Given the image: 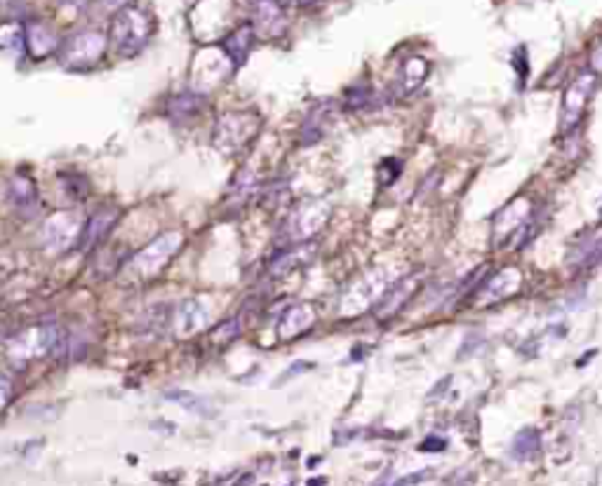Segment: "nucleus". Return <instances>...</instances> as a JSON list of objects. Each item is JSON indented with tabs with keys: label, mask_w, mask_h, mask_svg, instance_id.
Wrapping results in <instances>:
<instances>
[{
	"label": "nucleus",
	"mask_w": 602,
	"mask_h": 486,
	"mask_svg": "<svg viewBox=\"0 0 602 486\" xmlns=\"http://www.w3.org/2000/svg\"><path fill=\"white\" fill-rule=\"evenodd\" d=\"M200 108H203V96L198 95H181L175 96V101H172V116L175 117L196 116Z\"/></svg>",
	"instance_id": "a878e982"
},
{
	"label": "nucleus",
	"mask_w": 602,
	"mask_h": 486,
	"mask_svg": "<svg viewBox=\"0 0 602 486\" xmlns=\"http://www.w3.org/2000/svg\"><path fill=\"white\" fill-rule=\"evenodd\" d=\"M83 228L85 218L74 209H64V212L47 217V221L43 224V233H40V242H43L47 252L66 254L76 245H80Z\"/></svg>",
	"instance_id": "0eeeda50"
},
{
	"label": "nucleus",
	"mask_w": 602,
	"mask_h": 486,
	"mask_svg": "<svg viewBox=\"0 0 602 486\" xmlns=\"http://www.w3.org/2000/svg\"><path fill=\"white\" fill-rule=\"evenodd\" d=\"M62 343V331L55 324H40V327H28L22 334H17L7 343V359L15 367L34 362V359L46 358L50 352H56Z\"/></svg>",
	"instance_id": "20e7f679"
},
{
	"label": "nucleus",
	"mask_w": 602,
	"mask_h": 486,
	"mask_svg": "<svg viewBox=\"0 0 602 486\" xmlns=\"http://www.w3.org/2000/svg\"><path fill=\"white\" fill-rule=\"evenodd\" d=\"M520 285H523V275L518 268H504L490 279H485L483 289H478V306H490V303L511 299L513 294H518Z\"/></svg>",
	"instance_id": "ddd939ff"
},
{
	"label": "nucleus",
	"mask_w": 602,
	"mask_h": 486,
	"mask_svg": "<svg viewBox=\"0 0 602 486\" xmlns=\"http://www.w3.org/2000/svg\"><path fill=\"white\" fill-rule=\"evenodd\" d=\"M532 217V202L527 197H518L513 200L511 205L501 209L495 218V242L496 245L506 247L511 242V238L523 228L525 224Z\"/></svg>",
	"instance_id": "9b49d317"
},
{
	"label": "nucleus",
	"mask_w": 602,
	"mask_h": 486,
	"mask_svg": "<svg viewBox=\"0 0 602 486\" xmlns=\"http://www.w3.org/2000/svg\"><path fill=\"white\" fill-rule=\"evenodd\" d=\"M128 3H130V0H102V5L107 7L108 12L123 10V7H128Z\"/></svg>",
	"instance_id": "7c9ffc66"
},
{
	"label": "nucleus",
	"mask_w": 602,
	"mask_h": 486,
	"mask_svg": "<svg viewBox=\"0 0 602 486\" xmlns=\"http://www.w3.org/2000/svg\"><path fill=\"white\" fill-rule=\"evenodd\" d=\"M254 46V26L252 24H242L233 34L226 35L224 40V52L233 64H242L248 59L250 50Z\"/></svg>",
	"instance_id": "6ab92c4d"
},
{
	"label": "nucleus",
	"mask_w": 602,
	"mask_h": 486,
	"mask_svg": "<svg viewBox=\"0 0 602 486\" xmlns=\"http://www.w3.org/2000/svg\"><path fill=\"white\" fill-rule=\"evenodd\" d=\"M181 242H184V238H181V233H177V230H168V233L158 235L156 240L148 242L144 249L132 254L130 263H128V270L139 279L156 278V275L165 268V263L179 252Z\"/></svg>",
	"instance_id": "423d86ee"
},
{
	"label": "nucleus",
	"mask_w": 602,
	"mask_h": 486,
	"mask_svg": "<svg viewBox=\"0 0 602 486\" xmlns=\"http://www.w3.org/2000/svg\"><path fill=\"white\" fill-rule=\"evenodd\" d=\"M252 15L254 34L260 31L266 38H278L288 28L285 7L281 5V0H252Z\"/></svg>",
	"instance_id": "4468645a"
},
{
	"label": "nucleus",
	"mask_w": 602,
	"mask_h": 486,
	"mask_svg": "<svg viewBox=\"0 0 602 486\" xmlns=\"http://www.w3.org/2000/svg\"><path fill=\"white\" fill-rule=\"evenodd\" d=\"M330 104H318L315 111L306 117L304 127H301V141L304 144H315L321 141L325 135V123H327V111H330Z\"/></svg>",
	"instance_id": "412c9836"
},
{
	"label": "nucleus",
	"mask_w": 602,
	"mask_h": 486,
	"mask_svg": "<svg viewBox=\"0 0 602 486\" xmlns=\"http://www.w3.org/2000/svg\"><path fill=\"white\" fill-rule=\"evenodd\" d=\"M209 306L203 299H186L177 306L175 315H172V327H175L177 336L186 339V336H193L198 331H203L209 324Z\"/></svg>",
	"instance_id": "f8f14e48"
},
{
	"label": "nucleus",
	"mask_w": 602,
	"mask_h": 486,
	"mask_svg": "<svg viewBox=\"0 0 602 486\" xmlns=\"http://www.w3.org/2000/svg\"><path fill=\"white\" fill-rule=\"evenodd\" d=\"M313 254H315L313 245H299V247H290V249H282V252L278 254L276 261L270 263V275L281 278V275H288L290 270L301 268V266H306V263L313 258Z\"/></svg>",
	"instance_id": "a211bd4d"
},
{
	"label": "nucleus",
	"mask_w": 602,
	"mask_h": 486,
	"mask_svg": "<svg viewBox=\"0 0 602 486\" xmlns=\"http://www.w3.org/2000/svg\"><path fill=\"white\" fill-rule=\"evenodd\" d=\"M602 261V235L596 238H588V240L581 242L579 247H575V252L569 254V263L575 266H596Z\"/></svg>",
	"instance_id": "4be33fe9"
},
{
	"label": "nucleus",
	"mask_w": 602,
	"mask_h": 486,
	"mask_svg": "<svg viewBox=\"0 0 602 486\" xmlns=\"http://www.w3.org/2000/svg\"><path fill=\"white\" fill-rule=\"evenodd\" d=\"M315 319H318V315H315V308L311 303H297V306L288 308L281 322H278V339L292 341L297 336L306 334L315 324Z\"/></svg>",
	"instance_id": "dca6fc26"
},
{
	"label": "nucleus",
	"mask_w": 602,
	"mask_h": 486,
	"mask_svg": "<svg viewBox=\"0 0 602 486\" xmlns=\"http://www.w3.org/2000/svg\"><path fill=\"white\" fill-rule=\"evenodd\" d=\"M480 341H483V336H480V334H468L466 341H464V348L459 350V358H468L473 348H478Z\"/></svg>",
	"instance_id": "c85d7f7f"
},
{
	"label": "nucleus",
	"mask_w": 602,
	"mask_h": 486,
	"mask_svg": "<svg viewBox=\"0 0 602 486\" xmlns=\"http://www.w3.org/2000/svg\"><path fill=\"white\" fill-rule=\"evenodd\" d=\"M118 218L120 212L116 208H102L99 212H95V217H92L90 221H85L83 238H80V249L92 252L95 247L102 245L108 235H111L113 226L118 224Z\"/></svg>",
	"instance_id": "2eb2a0df"
},
{
	"label": "nucleus",
	"mask_w": 602,
	"mask_h": 486,
	"mask_svg": "<svg viewBox=\"0 0 602 486\" xmlns=\"http://www.w3.org/2000/svg\"><path fill=\"white\" fill-rule=\"evenodd\" d=\"M107 43L108 40L99 31H80V34L64 40L56 50V56H59V64L68 71H87L102 62Z\"/></svg>",
	"instance_id": "39448f33"
},
{
	"label": "nucleus",
	"mask_w": 602,
	"mask_h": 486,
	"mask_svg": "<svg viewBox=\"0 0 602 486\" xmlns=\"http://www.w3.org/2000/svg\"><path fill=\"white\" fill-rule=\"evenodd\" d=\"M372 99V92L367 85H358V87H351L349 90V108H362L367 106Z\"/></svg>",
	"instance_id": "bb28decb"
},
{
	"label": "nucleus",
	"mask_w": 602,
	"mask_h": 486,
	"mask_svg": "<svg viewBox=\"0 0 602 486\" xmlns=\"http://www.w3.org/2000/svg\"><path fill=\"white\" fill-rule=\"evenodd\" d=\"M593 90H596V73L586 71L581 73L575 83L569 85L563 99V129H572L584 116L588 99H591Z\"/></svg>",
	"instance_id": "1a4fd4ad"
},
{
	"label": "nucleus",
	"mask_w": 602,
	"mask_h": 486,
	"mask_svg": "<svg viewBox=\"0 0 602 486\" xmlns=\"http://www.w3.org/2000/svg\"><path fill=\"white\" fill-rule=\"evenodd\" d=\"M591 66L596 68V71H602V43L591 52Z\"/></svg>",
	"instance_id": "2f4dec72"
},
{
	"label": "nucleus",
	"mask_w": 602,
	"mask_h": 486,
	"mask_svg": "<svg viewBox=\"0 0 602 486\" xmlns=\"http://www.w3.org/2000/svg\"><path fill=\"white\" fill-rule=\"evenodd\" d=\"M309 367H313V364H297V367H290V370L285 371V376H282V380L288 379V376H294V374H299V371L309 370Z\"/></svg>",
	"instance_id": "72a5a7b5"
},
{
	"label": "nucleus",
	"mask_w": 602,
	"mask_h": 486,
	"mask_svg": "<svg viewBox=\"0 0 602 486\" xmlns=\"http://www.w3.org/2000/svg\"><path fill=\"white\" fill-rule=\"evenodd\" d=\"M24 40H26V31L22 24H0V50H17L24 46Z\"/></svg>",
	"instance_id": "393cba45"
},
{
	"label": "nucleus",
	"mask_w": 602,
	"mask_h": 486,
	"mask_svg": "<svg viewBox=\"0 0 602 486\" xmlns=\"http://www.w3.org/2000/svg\"><path fill=\"white\" fill-rule=\"evenodd\" d=\"M419 285H422V275H407V278H398L389 289L383 291L382 299L377 301V308H374V315L377 319H391L412 301V297L419 291Z\"/></svg>",
	"instance_id": "9d476101"
},
{
	"label": "nucleus",
	"mask_w": 602,
	"mask_h": 486,
	"mask_svg": "<svg viewBox=\"0 0 602 486\" xmlns=\"http://www.w3.org/2000/svg\"><path fill=\"white\" fill-rule=\"evenodd\" d=\"M600 218H602V209H600Z\"/></svg>",
	"instance_id": "f704fd0d"
},
{
	"label": "nucleus",
	"mask_w": 602,
	"mask_h": 486,
	"mask_svg": "<svg viewBox=\"0 0 602 486\" xmlns=\"http://www.w3.org/2000/svg\"><path fill=\"white\" fill-rule=\"evenodd\" d=\"M168 400H169V402L181 404V407L189 409V411H193V414H200V416H209V414H212V407H209L208 400H203V397L193 395V392L169 390L168 392Z\"/></svg>",
	"instance_id": "b1692460"
},
{
	"label": "nucleus",
	"mask_w": 602,
	"mask_h": 486,
	"mask_svg": "<svg viewBox=\"0 0 602 486\" xmlns=\"http://www.w3.org/2000/svg\"><path fill=\"white\" fill-rule=\"evenodd\" d=\"M24 46L28 47L31 56H36V59H46V56L56 55V50H59V40H56V35L52 34L46 24H31V26L26 28V40H24Z\"/></svg>",
	"instance_id": "f3484780"
},
{
	"label": "nucleus",
	"mask_w": 602,
	"mask_h": 486,
	"mask_svg": "<svg viewBox=\"0 0 602 486\" xmlns=\"http://www.w3.org/2000/svg\"><path fill=\"white\" fill-rule=\"evenodd\" d=\"M261 120L250 111L224 113L214 125V146L224 156H238L260 135Z\"/></svg>",
	"instance_id": "f03ea898"
},
{
	"label": "nucleus",
	"mask_w": 602,
	"mask_h": 486,
	"mask_svg": "<svg viewBox=\"0 0 602 486\" xmlns=\"http://www.w3.org/2000/svg\"><path fill=\"white\" fill-rule=\"evenodd\" d=\"M330 214H332V208L327 200H304L290 214L288 224H285V238L290 242L311 240L330 221Z\"/></svg>",
	"instance_id": "6e6552de"
},
{
	"label": "nucleus",
	"mask_w": 602,
	"mask_h": 486,
	"mask_svg": "<svg viewBox=\"0 0 602 486\" xmlns=\"http://www.w3.org/2000/svg\"><path fill=\"white\" fill-rule=\"evenodd\" d=\"M400 273L395 268H372L362 278H358L342 297V315H361L370 306L382 299V294L393 285Z\"/></svg>",
	"instance_id": "7ed1b4c3"
},
{
	"label": "nucleus",
	"mask_w": 602,
	"mask_h": 486,
	"mask_svg": "<svg viewBox=\"0 0 602 486\" xmlns=\"http://www.w3.org/2000/svg\"><path fill=\"white\" fill-rule=\"evenodd\" d=\"M153 35V19L141 7H123L113 15L108 28V46L118 56H135L148 46Z\"/></svg>",
	"instance_id": "f257e3e1"
},
{
	"label": "nucleus",
	"mask_w": 602,
	"mask_h": 486,
	"mask_svg": "<svg viewBox=\"0 0 602 486\" xmlns=\"http://www.w3.org/2000/svg\"><path fill=\"white\" fill-rule=\"evenodd\" d=\"M10 397H12L10 380H7L5 376H0V411L10 404Z\"/></svg>",
	"instance_id": "cd10ccee"
},
{
	"label": "nucleus",
	"mask_w": 602,
	"mask_h": 486,
	"mask_svg": "<svg viewBox=\"0 0 602 486\" xmlns=\"http://www.w3.org/2000/svg\"><path fill=\"white\" fill-rule=\"evenodd\" d=\"M440 449H445V440H435V437H428V440L422 444V451H440Z\"/></svg>",
	"instance_id": "c756f323"
},
{
	"label": "nucleus",
	"mask_w": 602,
	"mask_h": 486,
	"mask_svg": "<svg viewBox=\"0 0 602 486\" xmlns=\"http://www.w3.org/2000/svg\"><path fill=\"white\" fill-rule=\"evenodd\" d=\"M315 0H281V5L282 7H288V5H299V7H309V5H313Z\"/></svg>",
	"instance_id": "473e14b6"
},
{
	"label": "nucleus",
	"mask_w": 602,
	"mask_h": 486,
	"mask_svg": "<svg viewBox=\"0 0 602 486\" xmlns=\"http://www.w3.org/2000/svg\"><path fill=\"white\" fill-rule=\"evenodd\" d=\"M541 449V432L535 428H525L511 441V456L518 463H527V461L536 459V453Z\"/></svg>",
	"instance_id": "aec40b11"
},
{
	"label": "nucleus",
	"mask_w": 602,
	"mask_h": 486,
	"mask_svg": "<svg viewBox=\"0 0 602 486\" xmlns=\"http://www.w3.org/2000/svg\"><path fill=\"white\" fill-rule=\"evenodd\" d=\"M428 76V62L422 59V56H412L407 59L405 66H403V90L412 92L417 90L419 85L426 80Z\"/></svg>",
	"instance_id": "5701e85b"
}]
</instances>
